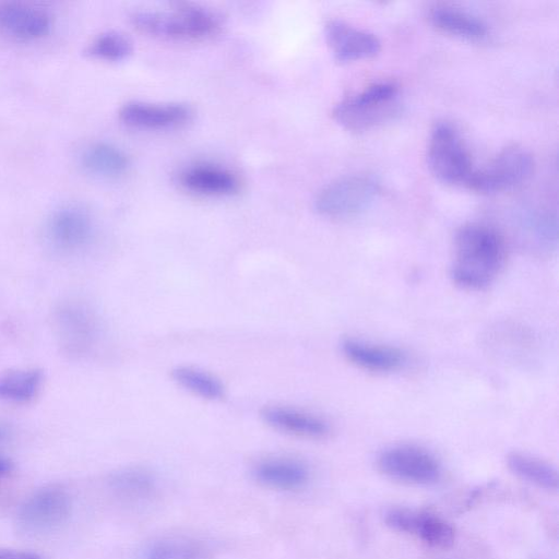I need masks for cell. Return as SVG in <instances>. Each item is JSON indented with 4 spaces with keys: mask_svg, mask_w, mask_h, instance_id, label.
Here are the masks:
<instances>
[{
    "mask_svg": "<svg viewBox=\"0 0 559 559\" xmlns=\"http://www.w3.org/2000/svg\"><path fill=\"white\" fill-rule=\"evenodd\" d=\"M504 260L500 234L488 225L469 223L455 233L451 277L462 288L483 289L496 280Z\"/></svg>",
    "mask_w": 559,
    "mask_h": 559,
    "instance_id": "6da1fadb",
    "label": "cell"
},
{
    "mask_svg": "<svg viewBox=\"0 0 559 559\" xmlns=\"http://www.w3.org/2000/svg\"><path fill=\"white\" fill-rule=\"evenodd\" d=\"M131 21L141 33L167 40H202L222 28L216 12L192 3H178L169 11H139Z\"/></svg>",
    "mask_w": 559,
    "mask_h": 559,
    "instance_id": "7a4b0ae2",
    "label": "cell"
},
{
    "mask_svg": "<svg viewBox=\"0 0 559 559\" xmlns=\"http://www.w3.org/2000/svg\"><path fill=\"white\" fill-rule=\"evenodd\" d=\"M400 91L395 83L380 81L338 102L334 120L350 131H365L383 123L399 110Z\"/></svg>",
    "mask_w": 559,
    "mask_h": 559,
    "instance_id": "3957f363",
    "label": "cell"
},
{
    "mask_svg": "<svg viewBox=\"0 0 559 559\" xmlns=\"http://www.w3.org/2000/svg\"><path fill=\"white\" fill-rule=\"evenodd\" d=\"M427 163L436 178L450 185H466L475 169L460 133L448 122L433 126L427 146Z\"/></svg>",
    "mask_w": 559,
    "mask_h": 559,
    "instance_id": "277c9868",
    "label": "cell"
},
{
    "mask_svg": "<svg viewBox=\"0 0 559 559\" xmlns=\"http://www.w3.org/2000/svg\"><path fill=\"white\" fill-rule=\"evenodd\" d=\"M380 192L379 183L365 175L338 178L317 195L318 213L330 218H348L367 210Z\"/></svg>",
    "mask_w": 559,
    "mask_h": 559,
    "instance_id": "5b68a950",
    "label": "cell"
},
{
    "mask_svg": "<svg viewBox=\"0 0 559 559\" xmlns=\"http://www.w3.org/2000/svg\"><path fill=\"white\" fill-rule=\"evenodd\" d=\"M533 169L532 154L522 146L510 145L502 148L487 165L474 169L465 186L483 193L506 191L526 181Z\"/></svg>",
    "mask_w": 559,
    "mask_h": 559,
    "instance_id": "8992f818",
    "label": "cell"
},
{
    "mask_svg": "<svg viewBox=\"0 0 559 559\" xmlns=\"http://www.w3.org/2000/svg\"><path fill=\"white\" fill-rule=\"evenodd\" d=\"M71 508V498L61 486H45L29 495L19 507L17 528L32 536L50 533L68 520Z\"/></svg>",
    "mask_w": 559,
    "mask_h": 559,
    "instance_id": "52a82bcc",
    "label": "cell"
},
{
    "mask_svg": "<svg viewBox=\"0 0 559 559\" xmlns=\"http://www.w3.org/2000/svg\"><path fill=\"white\" fill-rule=\"evenodd\" d=\"M378 467L388 477L413 485L433 484L441 475V465L432 453L409 444L384 450Z\"/></svg>",
    "mask_w": 559,
    "mask_h": 559,
    "instance_id": "ba28073f",
    "label": "cell"
},
{
    "mask_svg": "<svg viewBox=\"0 0 559 559\" xmlns=\"http://www.w3.org/2000/svg\"><path fill=\"white\" fill-rule=\"evenodd\" d=\"M45 234L55 250L61 253H74L90 242L93 222L88 212L82 206L66 204L49 215Z\"/></svg>",
    "mask_w": 559,
    "mask_h": 559,
    "instance_id": "9c48e42d",
    "label": "cell"
},
{
    "mask_svg": "<svg viewBox=\"0 0 559 559\" xmlns=\"http://www.w3.org/2000/svg\"><path fill=\"white\" fill-rule=\"evenodd\" d=\"M384 522L392 530L414 535L433 548L447 549L455 540L454 527L443 518L430 512L391 508L384 513Z\"/></svg>",
    "mask_w": 559,
    "mask_h": 559,
    "instance_id": "30bf717a",
    "label": "cell"
},
{
    "mask_svg": "<svg viewBox=\"0 0 559 559\" xmlns=\"http://www.w3.org/2000/svg\"><path fill=\"white\" fill-rule=\"evenodd\" d=\"M50 13L37 4L22 1L0 2V31L20 40H35L51 28Z\"/></svg>",
    "mask_w": 559,
    "mask_h": 559,
    "instance_id": "8fae6325",
    "label": "cell"
},
{
    "mask_svg": "<svg viewBox=\"0 0 559 559\" xmlns=\"http://www.w3.org/2000/svg\"><path fill=\"white\" fill-rule=\"evenodd\" d=\"M326 43L338 61H354L376 56L381 48L379 38L338 19L329 20L324 26Z\"/></svg>",
    "mask_w": 559,
    "mask_h": 559,
    "instance_id": "7c38bea8",
    "label": "cell"
},
{
    "mask_svg": "<svg viewBox=\"0 0 559 559\" xmlns=\"http://www.w3.org/2000/svg\"><path fill=\"white\" fill-rule=\"evenodd\" d=\"M55 325L62 346L74 355L86 353L97 334L93 313L75 302L60 306L55 314Z\"/></svg>",
    "mask_w": 559,
    "mask_h": 559,
    "instance_id": "4fadbf2b",
    "label": "cell"
},
{
    "mask_svg": "<svg viewBox=\"0 0 559 559\" xmlns=\"http://www.w3.org/2000/svg\"><path fill=\"white\" fill-rule=\"evenodd\" d=\"M119 119L138 129L163 130L185 124L192 111L183 104H151L128 102L119 109Z\"/></svg>",
    "mask_w": 559,
    "mask_h": 559,
    "instance_id": "5bb4252c",
    "label": "cell"
},
{
    "mask_svg": "<svg viewBox=\"0 0 559 559\" xmlns=\"http://www.w3.org/2000/svg\"><path fill=\"white\" fill-rule=\"evenodd\" d=\"M135 559H213V549L204 539L183 534L162 535L145 542Z\"/></svg>",
    "mask_w": 559,
    "mask_h": 559,
    "instance_id": "9a60e30c",
    "label": "cell"
},
{
    "mask_svg": "<svg viewBox=\"0 0 559 559\" xmlns=\"http://www.w3.org/2000/svg\"><path fill=\"white\" fill-rule=\"evenodd\" d=\"M342 352L356 367L373 372L395 371L406 362V355L400 348L355 338L344 340Z\"/></svg>",
    "mask_w": 559,
    "mask_h": 559,
    "instance_id": "2e32d148",
    "label": "cell"
},
{
    "mask_svg": "<svg viewBox=\"0 0 559 559\" xmlns=\"http://www.w3.org/2000/svg\"><path fill=\"white\" fill-rule=\"evenodd\" d=\"M261 417L272 428L297 437L321 439L330 432L329 424L321 417L287 406H265Z\"/></svg>",
    "mask_w": 559,
    "mask_h": 559,
    "instance_id": "e0dca14e",
    "label": "cell"
},
{
    "mask_svg": "<svg viewBox=\"0 0 559 559\" xmlns=\"http://www.w3.org/2000/svg\"><path fill=\"white\" fill-rule=\"evenodd\" d=\"M181 186L203 195H231L239 190L240 181L229 169L198 164L186 168L179 176Z\"/></svg>",
    "mask_w": 559,
    "mask_h": 559,
    "instance_id": "ac0fdd59",
    "label": "cell"
},
{
    "mask_svg": "<svg viewBox=\"0 0 559 559\" xmlns=\"http://www.w3.org/2000/svg\"><path fill=\"white\" fill-rule=\"evenodd\" d=\"M252 474L261 485L284 491L300 489L309 480L308 467L290 457L264 459L255 464Z\"/></svg>",
    "mask_w": 559,
    "mask_h": 559,
    "instance_id": "d6986e66",
    "label": "cell"
},
{
    "mask_svg": "<svg viewBox=\"0 0 559 559\" xmlns=\"http://www.w3.org/2000/svg\"><path fill=\"white\" fill-rule=\"evenodd\" d=\"M429 21L437 29L468 40H480L488 34L487 24L479 16L454 5L433 7Z\"/></svg>",
    "mask_w": 559,
    "mask_h": 559,
    "instance_id": "ffe728a7",
    "label": "cell"
},
{
    "mask_svg": "<svg viewBox=\"0 0 559 559\" xmlns=\"http://www.w3.org/2000/svg\"><path fill=\"white\" fill-rule=\"evenodd\" d=\"M109 486L122 500L130 503H146L158 492L156 476L144 467H126L115 472Z\"/></svg>",
    "mask_w": 559,
    "mask_h": 559,
    "instance_id": "44dd1931",
    "label": "cell"
},
{
    "mask_svg": "<svg viewBox=\"0 0 559 559\" xmlns=\"http://www.w3.org/2000/svg\"><path fill=\"white\" fill-rule=\"evenodd\" d=\"M82 167L92 175L103 178H116L129 167L127 155L117 146L107 142L88 145L81 154Z\"/></svg>",
    "mask_w": 559,
    "mask_h": 559,
    "instance_id": "7402d4cb",
    "label": "cell"
},
{
    "mask_svg": "<svg viewBox=\"0 0 559 559\" xmlns=\"http://www.w3.org/2000/svg\"><path fill=\"white\" fill-rule=\"evenodd\" d=\"M509 469L519 478L545 490H557V469L549 463L522 452H512L507 457Z\"/></svg>",
    "mask_w": 559,
    "mask_h": 559,
    "instance_id": "603a6c76",
    "label": "cell"
},
{
    "mask_svg": "<svg viewBox=\"0 0 559 559\" xmlns=\"http://www.w3.org/2000/svg\"><path fill=\"white\" fill-rule=\"evenodd\" d=\"M43 382L38 369L10 370L0 373V399L16 403L32 400Z\"/></svg>",
    "mask_w": 559,
    "mask_h": 559,
    "instance_id": "cb8c5ba5",
    "label": "cell"
},
{
    "mask_svg": "<svg viewBox=\"0 0 559 559\" xmlns=\"http://www.w3.org/2000/svg\"><path fill=\"white\" fill-rule=\"evenodd\" d=\"M171 377L180 386L203 399L219 400L224 396L222 382L204 370L181 366L171 371Z\"/></svg>",
    "mask_w": 559,
    "mask_h": 559,
    "instance_id": "d4e9b609",
    "label": "cell"
},
{
    "mask_svg": "<svg viewBox=\"0 0 559 559\" xmlns=\"http://www.w3.org/2000/svg\"><path fill=\"white\" fill-rule=\"evenodd\" d=\"M87 55L105 61H121L132 52V43L123 34L108 31L96 36L88 45Z\"/></svg>",
    "mask_w": 559,
    "mask_h": 559,
    "instance_id": "484cf974",
    "label": "cell"
},
{
    "mask_svg": "<svg viewBox=\"0 0 559 559\" xmlns=\"http://www.w3.org/2000/svg\"><path fill=\"white\" fill-rule=\"evenodd\" d=\"M0 559H43V557L27 550L0 548Z\"/></svg>",
    "mask_w": 559,
    "mask_h": 559,
    "instance_id": "4316f807",
    "label": "cell"
},
{
    "mask_svg": "<svg viewBox=\"0 0 559 559\" xmlns=\"http://www.w3.org/2000/svg\"><path fill=\"white\" fill-rule=\"evenodd\" d=\"M13 468L11 460L4 456H0V478L8 475Z\"/></svg>",
    "mask_w": 559,
    "mask_h": 559,
    "instance_id": "83f0119b",
    "label": "cell"
},
{
    "mask_svg": "<svg viewBox=\"0 0 559 559\" xmlns=\"http://www.w3.org/2000/svg\"><path fill=\"white\" fill-rule=\"evenodd\" d=\"M9 429L7 426L0 424V442L7 438Z\"/></svg>",
    "mask_w": 559,
    "mask_h": 559,
    "instance_id": "f1b7e54d",
    "label": "cell"
}]
</instances>
